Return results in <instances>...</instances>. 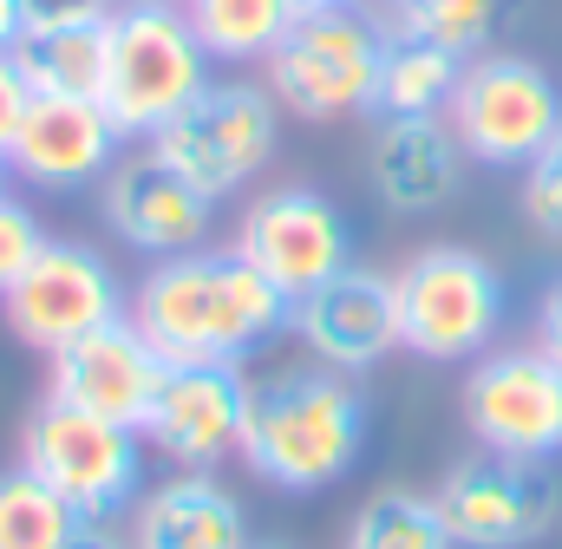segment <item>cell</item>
<instances>
[{"instance_id":"ac0fdd59","label":"cell","mask_w":562,"mask_h":549,"mask_svg":"<svg viewBox=\"0 0 562 549\" xmlns=\"http://www.w3.org/2000/svg\"><path fill=\"white\" fill-rule=\"evenodd\" d=\"M464 144L445 119H380L367 144V183L393 216H431L464 190Z\"/></svg>"},{"instance_id":"f1b7e54d","label":"cell","mask_w":562,"mask_h":549,"mask_svg":"<svg viewBox=\"0 0 562 549\" xmlns=\"http://www.w3.org/2000/svg\"><path fill=\"white\" fill-rule=\"evenodd\" d=\"M26 105H33V86H26V72L13 66V53H0V157H7L13 132H20Z\"/></svg>"},{"instance_id":"4fadbf2b","label":"cell","mask_w":562,"mask_h":549,"mask_svg":"<svg viewBox=\"0 0 562 549\" xmlns=\"http://www.w3.org/2000/svg\"><path fill=\"white\" fill-rule=\"evenodd\" d=\"M288 334L301 340V354L314 367L334 373H367L386 354H400V301H393V274L347 262L340 274H327L321 288L288 301Z\"/></svg>"},{"instance_id":"4316f807","label":"cell","mask_w":562,"mask_h":549,"mask_svg":"<svg viewBox=\"0 0 562 549\" xmlns=\"http://www.w3.org/2000/svg\"><path fill=\"white\" fill-rule=\"evenodd\" d=\"M524 216L543 229V236H562V132L543 144V157L524 170Z\"/></svg>"},{"instance_id":"44dd1931","label":"cell","mask_w":562,"mask_h":549,"mask_svg":"<svg viewBox=\"0 0 562 549\" xmlns=\"http://www.w3.org/2000/svg\"><path fill=\"white\" fill-rule=\"evenodd\" d=\"M458 72L464 59L431 46L419 33H386V59H380V99L373 112L380 119H445L451 92H458Z\"/></svg>"},{"instance_id":"30bf717a","label":"cell","mask_w":562,"mask_h":549,"mask_svg":"<svg viewBox=\"0 0 562 549\" xmlns=\"http://www.w3.org/2000/svg\"><path fill=\"white\" fill-rule=\"evenodd\" d=\"M445 530L458 549H530L550 537L562 511V491L550 464H524V458H497V451H471L445 471V484L431 491Z\"/></svg>"},{"instance_id":"cb8c5ba5","label":"cell","mask_w":562,"mask_h":549,"mask_svg":"<svg viewBox=\"0 0 562 549\" xmlns=\"http://www.w3.org/2000/svg\"><path fill=\"white\" fill-rule=\"evenodd\" d=\"M79 524L86 517L59 491H46L26 464L0 471V549H66Z\"/></svg>"},{"instance_id":"e575fe53","label":"cell","mask_w":562,"mask_h":549,"mask_svg":"<svg viewBox=\"0 0 562 549\" xmlns=\"http://www.w3.org/2000/svg\"><path fill=\"white\" fill-rule=\"evenodd\" d=\"M249 549H288V544H249Z\"/></svg>"},{"instance_id":"8fae6325","label":"cell","mask_w":562,"mask_h":549,"mask_svg":"<svg viewBox=\"0 0 562 549\" xmlns=\"http://www.w3.org/2000/svg\"><path fill=\"white\" fill-rule=\"evenodd\" d=\"M125 301H132V288L119 281V269L92 243H66V236H53L33 256V269L0 294L13 340H26L33 354H59L66 340L119 321Z\"/></svg>"},{"instance_id":"9a60e30c","label":"cell","mask_w":562,"mask_h":549,"mask_svg":"<svg viewBox=\"0 0 562 549\" xmlns=\"http://www.w3.org/2000/svg\"><path fill=\"white\" fill-rule=\"evenodd\" d=\"M243 367H164L157 400L138 418L144 451H157L177 471H216L243 445Z\"/></svg>"},{"instance_id":"d6986e66","label":"cell","mask_w":562,"mask_h":549,"mask_svg":"<svg viewBox=\"0 0 562 549\" xmlns=\"http://www.w3.org/2000/svg\"><path fill=\"white\" fill-rule=\"evenodd\" d=\"M243 504L216 484V471H177L132 504V549H249Z\"/></svg>"},{"instance_id":"5b68a950","label":"cell","mask_w":562,"mask_h":549,"mask_svg":"<svg viewBox=\"0 0 562 549\" xmlns=\"http://www.w3.org/2000/svg\"><path fill=\"white\" fill-rule=\"evenodd\" d=\"M393 301H400V347L438 367H464L491 354L510 307L504 274L464 243H431L406 256L393 269Z\"/></svg>"},{"instance_id":"603a6c76","label":"cell","mask_w":562,"mask_h":549,"mask_svg":"<svg viewBox=\"0 0 562 549\" xmlns=\"http://www.w3.org/2000/svg\"><path fill=\"white\" fill-rule=\"evenodd\" d=\"M340 549H458V544H451V530H445V517L425 491L386 484L347 517Z\"/></svg>"},{"instance_id":"5bb4252c","label":"cell","mask_w":562,"mask_h":549,"mask_svg":"<svg viewBox=\"0 0 562 549\" xmlns=\"http://www.w3.org/2000/svg\"><path fill=\"white\" fill-rule=\"evenodd\" d=\"M99 216H105V229H112L125 249H138L144 262H164V256H190V249L210 243L216 203H210L183 170H170L150 144H138V150H125V157L105 170V183H99Z\"/></svg>"},{"instance_id":"f546056e","label":"cell","mask_w":562,"mask_h":549,"mask_svg":"<svg viewBox=\"0 0 562 549\" xmlns=\"http://www.w3.org/2000/svg\"><path fill=\"white\" fill-rule=\"evenodd\" d=\"M537 347L550 360H562V274L543 288V301H537Z\"/></svg>"},{"instance_id":"2e32d148","label":"cell","mask_w":562,"mask_h":549,"mask_svg":"<svg viewBox=\"0 0 562 549\" xmlns=\"http://www.w3.org/2000/svg\"><path fill=\"white\" fill-rule=\"evenodd\" d=\"M164 354L132 327V314L66 340L59 354H46V400H66L79 412H99V418H119V425H138L150 400H157V380H164Z\"/></svg>"},{"instance_id":"52a82bcc","label":"cell","mask_w":562,"mask_h":549,"mask_svg":"<svg viewBox=\"0 0 562 549\" xmlns=\"http://www.w3.org/2000/svg\"><path fill=\"white\" fill-rule=\"evenodd\" d=\"M276 144H281V105L256 79H210V92L196 105H183L150 137V150L170 170H183L210 203L243 197L276 164Z\"/></svg>"},{"instance_id":"d590c367","label":"cell","mask_w":562,"mask_h":549,"mask_svg":"<svg viewBox=\"0 0 562 549\" xmlns=\"http://www.w3.org/2000/svg\"><path fill=\"white\" fill-rule=\"evenodd\" d=\"M393 7H406V0H393Z\"/></svg>"},{"instance_id":"ffe728a7","label":"cell","mask_w":562,"mask_h":549,"mask_svg":"<svg viewBox=\"0 0 562 549\" xmlns=\"http://www.w3.org/2000/svg\"><path fill=\"white\" fill-rule=\"evenodd\" d=\"M13 66L26 72L33 92L99 99V79H105V20H86V26H26L13 40Z\"/></svg>"},{"instance_id":"6da1fadb","label":"cell","mask_w":562,"mask_h":549,"mask_svg":"<svg viewBox=\"0 0 562 549\" xmlns=\"http://www.w3.org/2000/svg\"><path fill=\"white\" fill-rule=\"evenodd\" d=\"M125 314L170 367H243L276 334H288V294L236 249L210 243L150 262Z\"/></svg>"},{"instance_id":"836d02e7","label":"cell","mask_w":562,"mask_h":549,"mask_svg":"<svg viewBox=\"0 0 562 549\" xmlns=\"http://www.w3.org/2000/svg\"><path fill=\"white\" fill-rule=\"evenodd\" d=\"M7 177H13V170H7V157H0V190H7Z\"/></svg>"},{"instance_id":"9c48e42d","label":"cell","mask_w":562,"mask_h":549,"mask_svg":"<svg viewBox=\"0 0 562 549\" xmlns=\"http://www.w3.org/2000/svg\"><path fill=\"white\" fill-rule=\"evenodd\" d=\"M464 432L477 451L550 464L562 458V360H550L537 340L530 347H491L464 373Z\"/></svg>"},{"instance_id":"3957f363","label":"cell","mask_w":562,"mask_h":549,"mask_svg":"<svg viewBox=\"0 0 562 549\" xmlns=\"http://www.w3.org/2000/svg\"><path fill=\"white\" fill-rule=\"evenodd\" d=\"M210 53L190 33L177 0H119L105 20V79L99 105L125 144H150L183 105L210 92Z\"/></svg>"},{"instance_id":"8992f818","label":"cell","mask_w":562,"mask_h":549,"mask_svg":"<svg viewBox=\"0 0 562 549\" xmlns=\"http://www.w3.org/2000/svg\"><path fill=\"white\" fill-rule=\"evenodd\" d=\"M20 464L59 491L86 524H112L144 497V438L138 425L79 412L66 400H40L20 432Z\"/></svg>"},{"instance_id":"277c9868","label":"cell","mask_w":562,"mask_h":549,"mask_svg":"<svg viewBox=\"0 0 562 549\" xmlns=\"http://www.w3.org/2000/svg\"><path fill=\"white\" fill-rule=\"evenodd\" d=\"M380 59H386V26L373 13H360V7L294 13L281 46L262 59V86L276 92V105L288 119L340 125V119L373 112Z\"/></svg>"},{"instance_id":"d4e9b609","label":"cell","mask_w":562,"mask_h":549,"mask_svg":"<svg viewBox=\"0 0 562 549\" xmlns=\"http://www.w3.org/2000/svg\"><path fill=\"white\" fill-rule=\"evenodd\" d=\"M393 13H400V33H419L458 59H477V53H491L497 26L510 20V0H406Z\"/></svg>"},{"instance_id":"7a4b0ae2","label":"cell","mask_w":562,"mask_h":549,"mask_svg":"<svg viewBox=\"0 0 562 549\" xmlns=\"http://www.w3.org/2000/svg\"><path fill=\"white\" fill-rule=\"evenodd\" d=\"M236 458L262 484H276L281 497H314V491L347 484L367 458V393H360V380L334 373V367H314V360L249 373Z\"/></svg>"},{"instance_id":"e0dca14e","label":"cell","mask_w":562,"mask_h":549,"mask_svg":"<svg viewBox=\"0 0 562 549\" xmlns=\"http://www.w3.org/2000/svg\"><path fill=\"white\" fill-rule=\"evenodd\" d=\"M125 157V137L105 119L99 99H53L33 92L20 132L7 144V170L33 190H86L105 183V170Z\"/></svg>"},{"instance_id":"7c38bea8","label":"cell","mask_w":562,"mask_h":549,"mask_svg":"<svg viewBox=\"0 0 562 549\" xmlns=\"http://www.w3.org/2000/svg\"><path fill=\"white\" fill-rule=\"evenodd\" d=\"M243 262H256V274H269L281 294H307L327 274H340L353 262V229L340 216V203L314 183H276L262 190L243 216H236V243Z\"/></svg>"},{"instance_id":"d6a6232c","label":"cell","mask_w":562,"mask_h":549,"mask_svg":"<svg viewBox=\"0 0 562 549\" xmlns=\"http://www.w3.org/2000/svg\"><path fill=\"white\" fill-rule=\"evenodd\" d=\"M294 13H334V7H360V0H288Z\"/></svg>"},{"instance_id":"1f68e13d","label":"cell","mask_w":562,"mask_h":549,"mask_svg":"<svg viewBox=\"0 0 562 549\" xmlns=\"http://www.w3.org/2000/svg\"><path fill=\"white\" fill-rule=\"evenodd\" d=\"M20 0H0V53H13V40H20Z\"/></svg>"},{"instance_id":"484cf974","label":"cell","mask_w":562,"mask_h":549,"mask_svg":"<svg viewBox=\"0 0 562 549\" xmlns=\"http://www.w3.org/2000/svg\"><path fill=\"white\" fill-rule=\"evenodd\" d=\"M46 243H53V236H46L40 210H33L26 197L0 190V294H7V288H13L26 269H33V256H40Z\"/></svg>"},{"instance_id":"4dcf8cb0","label":"cell","mask_w":562,"mask_h":549,"mask_svg":"<svg viewBox=\"0 0 562 549\" xmlns=\"http://www.w3.org/2000/svg\"><path fill=\"white\" fill-rule=\"evenodd\" d=\"M66 549H132V537H119V530H105V524H79Z\"/></svg>"},{"instance_id":"7402d4cb","label":"cell","mask_w":562,"mask_h":549,"mask_svg":"<svg viewBox=\"0 0 562 549\" xmlns=\"http://www.w3.org/2000/svg\"><path fill=\"white\" fill-rule=\"evenodd\" d=\"M177 7L216 66H262L294 20L288 0H177Z\"/></svg>"},{"instance_id":"83f0119b","label":"cell","mask_w":562,"mask_h":549,"mask_svg":"<svg viewBox=\"0 0 562 549\" xmlns=\"http://www.w3.org/2000/svg\"><path fill=\"white\" fill-rule=\"evenodd\" d=\"M112 7L119 0H20V20L26 26H86V20H112Z\"/></svg>"},{"instance_id":"ba28073f","label":"cell","mask_w":562,"mask_h":549,"mask_svg":"<svg viewBox=\"0 0 562 549\" xmlns=\"http://www.w3.org/2000/svg\"><path fill=\"white\" fill-rule=\"evenodd\" d=\"M445 125L458 132L471 164L530 170L543 144L562 132V86L524 53H477L458 72Z\"/></svg>"}]
</instances>
